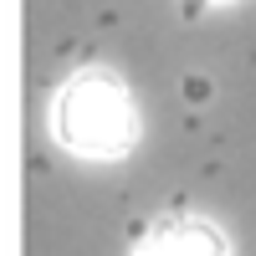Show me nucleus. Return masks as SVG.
<instances>
[{"instance_id": "nucleus-1", "label": "nucleus", "mask_w": 256, "mask_h": 256, "mask_svg": "<svg viewBox=\"0 0 256 256\" xmlns=\"http://www.w3.org/2000/svg\"><path fill=\"white\" fill-rule=\"evenodd\" d=\"M52 134L77 159H128L138 144V108L123 77L108 67H88L67 77V88L52 102Z\"/></svg>"}, {"instance_id": "nucleus-2", "label": "nucleus", "mask_w": 256, "mask_h": 256, "mask_svg": "<svg viewBox=\"0 0 256 256\" xmlns=\"http://www.w3.org/2000/svg\"><path fill=\"white\" fill-rule=\"evenodd\" d=\"M134 256H230V241L200 216H169L134 246Z\"/></svg>"}]
</instances>
